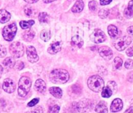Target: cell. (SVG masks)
Segmentation results:
<instances>
[{"label":"cell","mask_w":133,"mask_h":113,"mask_svg":"<svg viewBox=\"0 0 133 113\" xmlns=\"http://www.w3.org/2000/svg\"><path fill=\"white\" fill-rule=\"evenodd\" d=\"M51 81L55 84H64L69 79V74L63 69H56L52 71L50 74Z\"/></svg>","instance_id":"cell-1"},{"label":"cell","mask_w":133,"mask_h":113,"mask_svg":"<svg viewBox=\"0 0 133 113\" xmlns=\"http://www.w3.org/2000/svg\"><path fill=\"white\" fill-rule=\"evenodd\" d=\"M88 86L89 89L95 92H99L103 91L104 82L102 77L98 76H93L88 80Z\"/></svg>","instance_id":"cell-2"},{"label":"cell","mask_w":133,"mask_h":113,"mask_svg":"<svg viewBox=\"0 0 133 113\" xmlns=\"http://www.w3.org/2000/svg\"><path fill=\"white\" fill-rule=\"evenodd\" d=\"M31 81L28 77H22L18 82V94L21 97H25L30 91Z\"/></svg>","instance_id":"cell-3"},{"label":"cell","mask_w":133,"mask_h":113,"mask_svg":"<svg viewBox=\"0 0 133 113\" xmlns=\"http://www.w3.org/2000/svg\"><path fill=\"white\" fill-rule=\"evenodd\" d=\"M16 31H17V27L15 23H12L5 27L2 32L5 40L9 42L12 41L16 35Z\"/></svg>","instance_id":"cell-4"},{"label":"cell","mask_w":133,"mask_h":113,"mask_svg":"<svg viewBox=\"0 0 133 113\" xmlns=\"http://www.w3.org/2000/svg\"><path fill=\"white\" fill-rule=\"evenodd\" d=\"M10 53L14 58H20L24 53V48L22 44L19 42L12 43L9 47Z\"/></svg>","instance_id":"cell-5"},{"label":"cell","mask_w":133,"mask_h":113,"mask_svg":"<svg viewBox=\"0 0 133 113\" xmlns=\"http://www.w3.org/2000/svg\"><path fill=\"white\" fill-rule=\"evenodd\" d=\"M132 42V39L130 36H124L117 39L114 42V46L117 50L123 51L129 46Z\"/></svg>","instance_id":"cell-6"},{"label":"cell","mask_w":133,"mask_h":113,"mask_svg":"<svg viewBox=\"0 0 133 113\" xmlns=\"http://www.w3.org/2000/svg\"><path fill=\"white\" fill-rule=\"evenodd\" d=\"M107 37L104 33L99 29H95L90 36L91 40L95 44H100V43L103 42L105 41Z\"/></svg>","instance_id":"cell-7"},{"label":"cell","mask_w":133,"mask_h":113,"mask_svg":"<svg viewBox=\"0 0 133 113\" xmlns=\"http://www.w3.org/2000/svg\"><path fill=\"white\" fill-rule=\"evenodd\" d=\"M93 104L92 101L88 99H84L77 103V110L80 112H87L91 110Z\"/></svg>","instance_id":"cell-8"},{"label":"cell","mask_w":133,"mask_h":113,"mask_svg":"<svg viewBox=\"0 0 133 113\" xmlns=\"http://www.w3.org/2000/svg\"><path fill=\"white\" fill-rule=\"evenodd\" d=\"M26 53L28 59L30 63H35L39 61V56L37 53L36 49L32 46H28L26 48Z\"/></svg>","instance_id":"cell-9"},{"label":"cell","mask_w":133,"mask_h":113,"mask_svg":"<svg viewBox=\"0 0 133 113\" xmlns=\"http://www.w3.org/2000/svg\"><path fill=\"white\" fill-rule=\"evenodd\" d=\"M98 53L103 59L107 61L110 60L113 57V52L112 49L106 46L101 47L98 49Z\"/></svg>","instance_id":"cell-10"},{"label":"cell","mask_w":133,"mask_h":113,"mask_svg":"<svg viewBox=\"0 0 133 113\" xmlns=\"http://www.w3.org/2000/svg\"><path fill=\"white\" fill-rule=\"evenodd\" d=\"M16 85L15 82L11 79H6L3 83V89L7 93H12L15 91Z\"/></svg>","instance_id":"cell-11"},{"label":"cell","mask_w":133,"mask_h":113,"mask_svg":"<svg viewBox=\"0 0 133 113\" xmlns=\"http://www.w3.org/2000/svg\"><path fill=\"white\" fill-rule=\"evenodd\" d=\"M123 104L121 99L116 98L112 101L110 106V110L112 112H116L120 111L123 109Z\"/></svg>","instance_id":"cell-12"},{"label":"cell","mask_w":133,"mask_h":113,"mask_svg":"<svg viewBox=\"0 0 133 113\" xmlns=\"http://www.w3.org/2000/svg\"><path fill=\"white\" fill-rule=\"evenodd\" d=\"M61 49V42H54L50 44V46L48 48V52L50 54H56L60 51Z\"/></svg>","instance_id":"cell-13"},{"label":"cell","mask_w":133,"mask_h":113,"mask_svg":"<svg viewBox=\"0 0 133 113\" xmlns=\"http://www.w3.org/2000/svg\"><path fill=\"white\" fill-rule=\"evenodd\" d=\"M46 83L43 80L40 79L37 80L35 83V89L37 92L40 93H44L46 91Z\"/></svg>","instance_id":"cell-14"},{"label":"cell","mask_w":133,"mask_h":113,"mask_svg":"<svg viewBox=\"0 0 133 113\" xmlns=\"http://www.w3.org/2000/svg\"><path fill=\"white\" fill-rule=\"evenodd\" d=\"M71 44L72 46L75 47V48H81L82 47L83 44H84V41H83L82 39L80 36H78V35H75V36L72 37Z\"/></svg>","instance_id":"cell-15"},{"label":"cell","mask_w":133,"mask_h":113,"mask_svg":"<svg viewBox=\"0 0 133 113\" xmlns=\"http://www.w3.org/2000/svg\"><path fill=\"white\" fill-rule=\"evenodd\" d=\"M11 19V14L5 9L0 10V23L5 24Z\"/></svg>","instance_id":"cell-16"},{"label":"cell","mask_w":133,"mask_h":113,"mask_svg":"<svg viewBox=\"0 0 133 113\" xmlns=\"http://www.w3.org/2000/svg\"><path fill=\"white\" fill-rule=\"evenodd\" d=\"M95 111L97 113H108V107L106 102L100 101L95 107Z\"/></svg>","instance_id":"cell-17"},{"label":"cell","mask_w":133,"mask_h":113,"mask_svg":"<svg viewBox=\"0 0 133 113\" xmlns=\"http://www.w3.org/2000/svg\"><path fill=\"white\" fill-rule=\"evenodd\" d=\"M84 7V3L82 0H77L72 8V11L75 13H78L82 11Z\"/></svg>","instance_id":"cell-18"},{"label":"cell","mask_w":133,"mask_h":113,"mask_svg":"<svg viewBox=\"0 0 133 113\" xmlns=\"http://www.w3.org/2000/svg\"><path fill=\"white\" fill-rule=\"evenodd\" d=\"M124 15L127 18H130L133 16V0L129 3L128 7L124 11Z\"/></svg>","instance_id":"cell-19"},{"label":"cell","mask_w":133,"mask_h":113,"mask_svg":"<svg viewBox=\"0 0 133 113\" xmlns=\"http://www.w3.org/2000/svg\"><path fill=\"white\" fill-rule=\"evenodd\" d=\"M50 93L56 98H61L62 97V90L59 87H51L49 89Z\"/></svg>","instance_id":"cell-20"},{"label":"cell","mask_w":133,"mask_h":113,"mask_svg":"<svg viewBox=\"0 0 133 113\" xmlns=\"http://www.w3.org/2000/svg\"><path fill=\"white\" fill-rule=\"evenodd\" d=\"M35 35V33L34 32V31L32 29L28 30V31H25V32L23 33L22 37L24 39V40H25L27 42H30L33 40V39L34 38Z\"/></svg>","instance_id":"cell-21"},{"label":"cell","mask_w":133,"mask_h":113,"mask_svg":"<svg viewBox=\"0 0 133 113\" xmlns=\"http://www.w3.org/2000/svg\"><path fill=\"white\" fill-rule=\"evenodd\" d=\"M108 32L110 37L112 38V39H115V38L117 37L119 33L117 28L114 25H108Z\"/></svg>","instance_id":"cell-22"},{"label":"cell","mask_w":133,"mask_h":113,"mask_svg":"<svg viewBox=\"0 0 133 113\" xmlns=\"http://www.w3.org/2000/svg\"><path fill=\"white\" fill-rule=\"evenodd\" d=\"M15 61L14 60L13 58L12 57H7L3 61V64L4 65L5 67H6L7 68H13L15 65Z\"/></svg>","instance_id":"cell-23"},{"label":"cell","mask_w":133,"mask_h":113,"mask_svg":"<svg viewBox=\"0 0 133 113\" xmlns=\"http://www.w3.org/2000/svg\"><path fill=\"white\" fill-rule=\"evenodd\" d=\"M35 24V21L33 20H29V21H21L20 22V25L23 29H29L33 24Z\"/></svg>","instance_id":"cell-24"},{"label":"cell","mask_w":133,"mask_h":113,"mask_svg":"<svg viewBox=\"0 0 133 113\" xmlns=\"http://www.w3.org/2000/svg\"><path fill=\"white\" fill-rule=\"evenodd\" d=\"M39 20L41 23H48L50 21V16L46 12H41L39 15Z\"/></svg>","instance_id":"cell-25"},{"label":"cell","mask_w":133,"mask_h":113,"mask_svg":"<svg viewBox=\"0 0 133 113\" xmlns=\"http://www.w3.org/2000/svg\"><path fill=\"white\" fill-rule=\"evenodd\" d=\"M51 34L48 30H43L41 33V39L44 42H47L50 39Z\"/></svg>","instance_id":"cell-26"},{"label":"cell","mask_w":133,"mask_h":113,"mask_svg":"<svg viewBox=\"0 0 133 113\" xmlns=\"http://www.w3.org/2000/svg\"><path fill=\"white\" fill-rule=\"evenodd\" d=\"M113 92H112V90L109 88L108 87H104L102 91V96L103 97H105V98H108L110 97L112 95Z\"/></svg>","instance_id":"cell-27"},{"label":"cell","mask_w":133,"mask_h":113,"mask_svg":"<svg viewBox=\"0 0 133 113\" xmlns=\"http://www.w3.org/2000/svg\"><path fill=\"white\" fill-rule=\"evenodd\" d=\"M82 87L78 84H75L72 87V91L75 94H80L82 92Z\"/></svg>","instance_id":"cell-28"},{"label":"cell","mask_w":133,"mask_h":113,"mask_svg":"<svg viewBox=\"0 0 133 113\" xmlns=\"http://www.w3.org/2000/svg\"><path fill=\"white\" fill-rule=\"evenodd\" d=\"M123 64V60L120 57H116L114 61V65L116 69H119Z\"/></svg>","instance_id":"cell-29"},{"label":"cell","mask_w":133,"mask_h":113,"mask_svg":"<svg viewBox=\"0 0 133 113\" xmlns=\"http://www.w3.org/2000/svg\"><path fill=\"white\" fill-rule=\"evenodd\" d=\"M108 14H109V11L106 9L100 10L99 12H98V16L102 19L106 18L108 16Z\"/></svg>","instance_id":"cell-30"},{"label":"cell","mask_w":133,"mask_h":113,"mask_svg":"<svg viewBox=\"0 0 133 113\" xmlns=\"http://www.w3.org/2000/svg\"><path fill=\"white\" fill-rule=\"evenodd\" d=\"M107 87H108L111 90H112L113 93H115V92H116V91H117V85H116V82H114V81H109Z\"/></svg>","instance_id":"cell-31"},{"label":"cell","mask_w":133,"mask_h":113,"mask_svg":"<svg viewBox=\"0 0 133 113\" xmlns=\"http://www.w3.org/2000/svg\"><path fill=\"white\" fill-rule=\"evenodd\" d=\"M59 107L57 105H55L50 107L48 113H58L59 111Z\"/></svg>","instance_id":"cell-32"},{"label":"cell","mask_w":133,"mask_h":113,"mask_svg":"<svg viewBox=\"0 0 133 113\" xmlns=\"http://www.w3.org/2000/svg\"><path fill=\"white\" fill-rule=\"evenodd\" d=\"M24 12L26 14L27 16H33V13H34V11L33 9L31 7H26L24 9Z\"/></svg>","instance_id":"cell-33"},{"label":"cell","mask_w":133,"mask_h":113,"mask_svg":"<svg viewBox=\"0 0 133 113\" xmlns=\"http://www.w3.org/2000/svg\"><path fill=\"white\" fill-rule=\"evenodd\" d=\"M89 9L91 11H95L97 9V3L95 1H91L89 3Z\"/></svg>","instance_id":"cell-34"},{"label":"cell","mask_w":133,"mask_h":113,"mask_svg":"<svg viewBox=\"0 0 133 113\" xmlns=\"http://www.w3.org/2000/svg\"><path fill=\"white\" fill-rule=\"evenodd\" d=\"M125 67L127 69H132L133 68V60L128 59L125 63Z\"/></svg>","instance_id":"cell-35"},{"label":"cell","mask_w":133,"mask_h":113,"mask_svg":"<svg viewBox=\"0 0 133 113\" xmlns=\"http://www.w3.org/2000/svg\"><path fill=\"white\" fill-rule=\"evenodd\" d=\"M7 55V49L3 46L0 45V57H4Z\"/></svg>","instance_id":"cell-36"},{"label":"cell","mask_w":133,"mask_h":113,"mask_svg":"<svg viewBox=\"0 0 133 113\" xmlns=\"http://www.w3.org/2000/svg\"><path fill=\"white\" fill-rule=\"evenodd\" d=\"M39 101V98H35L32 100L31 101H29L28 104V107H33L35 106L37 103H38V102Z\"/></svg>","instance_id":"cell-37"},{"label":"cell","mask_w":133,"mask_h":113,"mask_svg":"<svg viewBox=\"0 0 133 113\" xmlns=\"http://www.w3.org/2000/svg\"><path fill=\"white\" fill-rule=\"evenodd\" d=\"M15 66L16 67V68L18 70H20L23 69L24 67V64L22 63V62H18L17 63H15Z\"/></svg>","instance_id":"cell-38"},{"label":"cell","mask_w":133,"mask_h":113,"mask_svg":"<svg viewBox=\"0 0 133 113\" xmlns=\"http://www.w3.org/2000/svg\"><path fill=\"white\" fill-rule=\"evenodd\" d=\"M127 55L129 57H132L133 56V46L130 47L129 49H127L126 51Z\"/></svg>","instance_id":"cell-39"},{"label":"cell","mask_w":133,"mask_h":113,"mask_svg":"<svg viewBox=\"0 0 133 113\" xmlns=\"http://www.w3.org/2000/svg\"><path fill=\"white\" fill-rule=\"evenodd\" d=\"M112 0H100V3L101 5H107L110 4L112 2Z\"/></svg>","instance_id":"cell-40"},{"label":"cell","mask_w":133,"mask_h":113,"mask_svg":"<svg viewBox=\"0 0 133 113\" xmlns=\"http://www.w3.org/2000/svg\"><path fill=\"white\" fill-rule=\"evenodd\" d=\"M127 33L130 35L133 36V26H130L127 28Z\"/></svg>","instance_id":"cell-41"},{"label":"cell","mask_w":133,"mask_h":113,"mask_svg":"<svg viewBox=\"0 0 133 113\" xmlns=\"http://www.w3.org/2000/svg\"><path fill=\"white\" fill-rule=\"evenodd\" d=\"M124 113H133V106L129 107L127 110H125V112Z\"/></svg>","instance_id":"cell-42"},{"label":"cell","mask_w":133,"mask_h":113,"mask_svg":"<svg viewBox=\"0 0 133 113\" xmlns=\"http://www.w3.org/2000/svg\"><path fill=\"white\" fill-rule=\"evenodd\" d=\"M24 1L28 3H34L38 2V0H24Z\"/></svg>","instance_id":"cell-43"},{"label":"cell","mask_w":133,"mask_h":113,"mask_svg":"<svg viewBox=\"0 0 133 113\" xmlns=\"http://www.w3.org/2000/svg\"><path fill=\"white\" fill-rule=\"evenodd\" d=\"M54 1H56V0H43V2H44L45 3H52V2H54Z\"/></svg>","instance_id":"cell-44"},{"label":"cell","mask_w":133,"mask_h":113,"mask_svg":"<svg viewBox=\"0 0 133 113\" xmlns=\"http://www.w3.org/2000/svg\"><path fill=\"white\" fill-rule=\"evenodd\" d=\"M2 73H3V68L2 67V66L0 65V78L2 77Z\"/></svg>","instance_id":"cell-45"},{"label":"cell","mask_w":133,"mask_h":113,"mask_svg":"<svg viewBox=\"0 0 133 113\" xmlns=\"http://www.w3.org/2000/svg\"><path fill=\"white\" fill-rule=\"evenodd\" d=\"M25 113H37L36 111H35V110H31V111H28V112H26Z\"/></svg>","instance_id":"cell-46"}]
</instances>
